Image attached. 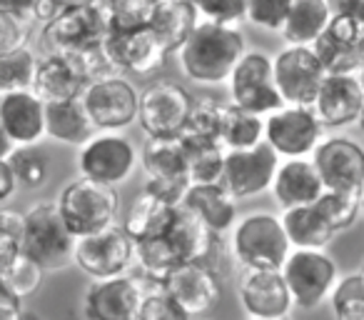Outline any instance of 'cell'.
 Returning <instances> with one entry per match:
<instances>
[{"label":"cell","mask_w":364,"mask_h":320,"mask_svg":"<svg viewBox=\"0 0 364 320\" xmlns=\"http://www.w3.org/2000/svg\"><path fill=\"white\" fill-rule=\"evenodd\" d=\"M215 233L185 205H180L172 223L157 238L135 243V258L147 278L162 283L170 270L193 260H208Z\"/></svg>","instance_id":"1"},{"label":"cell","mask_w":364,"mask_h":320,"mask_svg":"<svg viewBox=\"0 0 364 320\" xmlns=\"http://www.w3.org/2000/svg\"><path fill=\"white\" fill-rule=\"evenodd\" d=\"M182 73L195 83L218 86L232 78L245 56V36L237 26H220L203 21L188 43L180 48Z\"/></svg>","instance_id":"2"},{"label":"cell","mask_w":364,"mask_h":320,"mask_svg":"<svg viewBox=\"0 0 364 320\" xmlns=\"http://www.w3.org/2000/svg\"><path fill=\"white\" fill-rule=\"evenodd\" d=\"M107 33H110V21H107L105 0H95V3L63 6V11L43 28V43L48 53L73 58L102 48Z\"/></svg>","instance_id":"3"},{"label":"cell","mask_w":364,"mask_h":320,"mask_svg":"<svg viewBox=\"0 0 364 320\" xmlns=\"http://www.w3.org/2000/svg\"><path fill=\"white\" fill-rule=\"evenodd\" d=\"M77 238L68 228L58 203H36L26 213L23 255L41 265L46 273L60 270L75 260Z\"/></svg>","instance_id":"4"},{"label":"cell","mask_w":364,"mask_h":320,"mask_svg":"<svg viewBox=\"0 0 364 320\" xmlns=\"http://www.w3.org/2000/svg\"><path fill=\"white\" fill-rule=\"evenodd\" d=\"M232 250L245 270H282L292 253V243L282 218L252 213L235 225Z\"/></svg>","instance_id":"5"},{"label":"cell","mask_w":364,"mask_h":320,"mask_svg":"<svg viewBox=\"0 0 364 320\" xmlns=\"http://www.w3.org/2000/svg\"><path fill=\"white\" fill-rule=\"evenodd\" d=\"M117 205L120 203L115 188L87 180L82 175L68 183L58 198V208L75 238H85L115 225Z\"/></svg>","instance_id":"6"},{"label":"cell","mask_w":364,"mask_h":320,"mask_svg":"<svg viewBox=\"0 0 364 320\" xmlns=\"http://www.w3.org/2000/svg\"><path fill=\"white\" fill-rule=\"evenodd\" d=\"M228 83L235 105L245 108L255 115L267 118L287 105L274 83V58L259 51L245 53Z\"/></svg>","instance_id":"7"},{"label":"cell","mask_w":364,"mask_h":320,"mask_svg":"<svg viewBox=\"0 0 364 320\" xmlns=\"http://www.w3.org/2000/svg\"><path fill=\"white\" fill-rule=\"evenodd\" d=\"M77 168H80L82 178L115 188L135 173L137 150L130 138L120 135V133L100 130L85 145H80Z\"/></svg>","instance_id":"8"},{"label":"cell","mask_w":364,"mask_h":320,"mask_svg":"<svg viewBox=\"0 0 364 320\" xmlns=\"http://www.w3.org/2000/svg\"><path fill=\"white\" fill-rule=\"evenodd\" d=\"M324 123L314 105H284L264 118V140L279 158H307L322 143Z\"/></svg>","instance_id":"9"},{"label":"cell","mask_w":364,"mask_h":320,"mask_svg":"<svg viewBox=\"0 0 364 320\" xmlns=\"http://www.w3.org/2000/svg\"><path fill=\"white\" fill-rule=\"evenodd\" d=\"M195 100L190 93L172 81H157L147 86L140 96V128L150 138L182 135L188 128Z\"/></svg>","instance_id":"10"},{"label":"cell","mask_w":364,"mask_h":320,"mask_svg":"<svg viewBox=\"0 0 364 320\" xmlns=\"http://www.w3.org/2000/svg\"><path fill=\"white\" fill-rule=\"evenodd\" d=\"M82 103L97 130L120 133L140 115V96L132 83L120 76L97 78L87 83V88L82 91Z\"/></svg>","instance_id":"11"},{"label":"cell","mask_w":364,"mask_h":320,"mask_svg":"<svg viewBox=\"0 0 364 320\" xmlns=\"http://www.w3.org/2000/svg\"><path fill=\"white\" fill-rule=\"evenodd\" d=\"M0 128H3V155L18 148L41 143L48 135V103L33 91H11L0 96Z\"/></svg>","instance_id":"12"},{"label":"cell","mask_w":364,"mask_h":320,"mask_svg":"<svg viewBox=\"0 0 364 320\" xmlns=\"http://www.w3.org/2000/svg\"><path fill=\"white\" fill-rule=\"evenodd\" d=\"M282 275L289 285L294 305L302 310L317 308L337 285V265L324 250L294 248L282 265Z\"/></svg>","instance_id":"13"},{"label":"cell","mask_w":364,"mask_h":320,"mask_svg":"<svg viewBox=\"0 0 364 320\" xmlns=\"http://www.w3.org/2000/svg\"><path fill=\"white\" fill-rule=\"evenodd\" d=\"M327 78L312 46H287L274 56V83L287 105H314Z\"/></svg>","instance_id":"14"},{"label":"cell","mask_w":364,"mask_h":320,"mask_svg":"<svg viewBox=\"0 0 364 320\" xmlns=\"http://www.w3.org/2000/svg\"><path fill=\"white\" fill-rule=\"evenodd\" d=\"M135 258V240L125 225H110L100 233L77 238L73 263L95 280L117 278Z\"/></svg>","instance_id":"15"},{"label":"cell","mask_w":364,"mask_h":320,"mask_svg":"<svg viewBox=\"0 0 364 320\" xmlns=\"http://www.w3.org/2000/svg\"><path fill=\"white\" fill-rule=\"evenodd\" d=\"M277 168H279V153L267 140H262L255 148L228 150L223 180L220 183L237 200L255 198V195L272 188Z\"/></svg>","instance_id":"16"},{"label":"cell","mask_w":364,"mask_h":320,"mask_svg":"<svg viewBox=\"0 0 364 320\" xmlns=\"http://www.w3.org/2000/svg\"><path fill=\"white\" fill-rule=\"evenodd\" d=\"M327 190L362 198L364 193V148L352 138H327L312 153Z\"/></svg>","instance_id":"17"},{"label":"cell","mask_w":364,"mask_h":320,"mask_svg":"<svg viewBox=\"0 0 364 320\" xmlns=\"http://www.w3.org/2000/svg\"><path fill=\"white\" fill-rule=\"evenodd\" d=\"M312 48L327 73H359L364 68V21L334 16Z\"/></svg>","instance_id":"18"},{"label":"cell","mask_w":364,"mask_h":320,"mask_svg":"<svg viewBox=\"0 0 364 320\" xmlns=\"http://www.w3.org/2000/svg\"><path fill=\"white\" fill-rule=\"evenodd\" d=\"M162 290L170 298H175L190 315L208 313L223 295V285L208 260H193V263H182L175 270L165 275Z\"/></svg>","instance_id":"19"},{"label":"cell","mask_w":364,"mask_h":320,"mask_svg":"<svg viewBox=\"0 0 364 320\" xmlns=\"http://www.w3.org/2000/svg\"><path fill=\"white\" fill-rule=\"evenodd\" d=\"M105 53L115 71L147 76L162 68L165 58L170 56L152 28L142 31H110L105 38Z\"/></svg>","instance_id":"20"},{"label":"cell","mask_w":364,"mask_h":320,"mask_svg":"<svg viewBox=\"0 0 364 320\" xmlns=\"http://www.w3.org/2000/svg\"><path fill=\"white\" fill-rule=\"evenodd\" d=\"M140 285L132 278L117 275V278L95 280L87 288L82 300L85 320H137L142 308Z\"/></svg>","instance_id":"21"},{"label":"cell","mask_w":364,"mask_h":320,"mask_svg":"<svg viewBox=\"0 0 364 320\" xmlns=\"http://www.w3.org/2000/svg\"><path fill=\"white\" fill-rule=\"evenodd\" d=\"M240 300L250 318H287L294 305L282 270H247L240 280Z\"/></svg>","instance_id":"22"},{"label":"cell","mask_w":364,"mask_h":320,"mask_svg":"<svg viewBox=\"0 0 364 320\" xmlns=\"http://www.w3.org/2000/svg\"><path fill=\"white\" fill-rule=\"evenodd\" d=\"M364 108V86L357 73H327L314 110L324 125L342 128L359 120Z\"/></svg>","instance_id":"23"},{"label":"cell","mask_w":364,"mask_h":320,"mask_svg":"<svg viewBox=\"0 0 364 320\" xmlns=\"http://www.w3.org/2000/svg\"><path fill=\"white\" fill-rule=\"evenodd\" d=\"M324 190H327V185H324L317 163L307 160V158H287V160H282L272 183L274 200L284 210L317 203L324 195Z\"/></svg>","instance_id":"24"},{"label":"cell","mask_w":364,"mask_h":320,"mask_svg":"<svg viewBox=\"0 0 364 320\" xmlns=\"http://www.w3.org/2000/svg\"><path fill=\"white\" fill-rule=\"evenodd\" d=\"M87 88V78L80 73V68L65 56L48 53L41 58L36 73V83L31 91L46 103H65L82 98V91Z\"/></svg>","instance_id":"25"},{"label":"cell","mask_w":364,"mask_h":320,"mask_svg":"<svg viewBox=\"0 0 364 320\" xmlns=\"http://www.w3.org/2000/svg\"><path fill=\"white\" fill-rule=\"evenodd\" d=\"M182 205L193 210L215 235L228 233L237 223V198L223 183L190 185Z\"/></svg>","instance_id":"26"},{"label":"cell","mask_w":364,"mask_h":320,"mask_svg":"<svg viewBox=\"0 0 364 320\" xmlns=\"http://www.w3.org/2000/svg\"><path fill=\"white\" fill-rule=\"evenodd\" d=\"M203 23L193 0H160L152 21V33L160 38L167 53H180V48L188 43L195 28Z\"/></svg>","instance_id":"27"},{"label":"cell","mask_w":364,"mask_h":320,"mask_svg":"<svg viewBox=\"0 0 364 320\" xmlns=\"http://www.w3.org/2000/svg\"><path fill=\"white\" fill-rule=\"evenodd\" d=\"M284 230L289 235L292 248L304 250H324V245L337 235V230L329 225L324 213L317 203L299 205V208H287L282 213Z\"/></svg>","instance_id":"28"},{"label":"cell","mask_w":364,"mask_h":320,"mask_svg":"<svg viewBox=\"0 0 364 320\" xmlns=\"http://www.w3.org/2000/svg\"><path fill=\"white\" fill-rule=\"evenodd\" d=\"M142 168L147 178H180L188 175V143L182 135L150 138L142 148Z\"/></svg>","instance_id":"29"},{"label":"cell","mask_w":364,"mask_h":320,"mask_svg":"<svg viewBox=\"0 0 364 320\" xmlns=\"http://www.w3.org/2000/svg\"><path fill=\"white\" fill-rule=\"evenodd\" d=\"M177 208H180V205H170V203H165V200L150 195L147 190H142V195H137L130 203L125 223L122 225H125V230L132 235L135 243L157 238V235L165 233V228L172 223Z\"/></svg>","instance_id":"30"},{"label":"cell","mask_w":364,"mask_h":320,"mask_svg":"<svg viewBox=\"0 0 364 320\" xmlns=\"http://www.w3.org/2000/svg\"><path fill=\"white\" fill-rule=\"evenodd\" d=\"M332 8L327 0H294L282 38L289 46H314L317 38L332 23Z\"/></svg>","instance_id":"31"},{"label":"cell","mask_w":364,"mask_h":320,"mask_svg":"<svg viewBox=\"0 0 364 320\" xmlns=\"http://www.w3.org/2000/svg\"><path fill=\"white\" fill-rule=\"evenodd\" d=\"M90 115L85 110L82 98L65 103H48V138L68 143V145H85L92 138Z\"/></svg>","instance_id":"32"},{"label":"cell","mask_w":364,"mask_h":320,"mask_svg":"<svg viewBox=\"0 0 364 320\" xmlns=\"http://www.w3.org/2000/svg\"><path fill=\"white\" fill-rule=\"evenodd\" d=\"M264 140V120L262 115L245 110V108L225 105L223 110V128H220V143L228 150H245V148H255L257 143Z\"/></svg>","instance_id":"33"},{"label":"cell","mask_w":364,"mask_h":320,"mask_svg":"<svg viewBox=\"0 0 364 320\" xmlns=\"http://www.w3.org/2000/svg\"><path fill=\"white\" fill-rule=\"evenodd\" d=\"M188 143V175L190 183H220L225 170V155L223 143L220 140H205V138H190L182 135Z\"/></svg>","instance_id":"34"},{"label":"cell","mask_w":364,"mask_h":320,"mask_svg":"<svg viewBox=\"0 0 364 320\" xmlns=\"http://www.w3.org/2000/svg\"><path fill=\"white\" fill-rule=\"evenodd\" d=\"M38 58L31 48H21L13 53H0V91H31L36 83Z\"/></svg>","instance_id":"35"},{"label":"cell","mask_w":364,"mask_h":320,"mask_svg":"<svg viewBox=\"0 0 364 320\" xmlns=\"http://www.w3.org/2000/svg\"><path fill=\"white\" fill-rule=\"evenodd\" d=\"M160 0H105L110 31H142L150 28Z\"/></svg>","instance_id":"36"},{"label":"cell","mask_w":364,"mask_h":320,"mask_svg":"<svg viewBox=\"0 0 364 320\" xmlns=\"http://www.w3.org/2000/svg\"><path fill=\"white\" fill-rule=\"evenodd\" d=\"M317 205L337 233L352 228L357 223L359 213H362V198L347 193H334V190H324V195L317 200Z\"/></svg>","instance_id":"37"},{"label":"cell","mask_w":364,"mask_h":320,"mask_svg":"<svg viewBox=\"0 0 364 320\" xmlns=\"http://www.w3.org/2000/svg\"><path fill=\"white\" fill-rule=\"evenodd\" d=\"M26 235V213L3 208L0 213V270L13 265L23 255Z\"/></svg>","instance_id":"38"},{"label":"cell","mask_w":364,"mask_h":320,"mask_svg":"<svg viewBox=\"0 0 364 320\" xmlns=\"http://www.w3.org/2000/svg\"><path fill=\"white\" fill-rule=\"evenodd\" d=\"M8 160H11L13 170H16L21 188L36 190V188H43V185H46L48 168H50V165H48V155L33 150V145L18 148L13 155H8Z\"/></svg>","instance_id":"39"},{"label":"cell","mask_w":364,"mask_h":320,"mask_svg":"<svg viewBox=\"0 0 364 320\" xmlns=\"http://www.w3.org/2000/svg\"><path fill=\"white\" fill-rule=\"evenodd\" d=\"M43 273H46V270H43L41 265L33 263L26 255H21L13 265L0 270V285L11 288L13 293L21 295V298H28V295H33L41 288Z\"/></svg>","instance_id":"40"},{"label":"cell","mask_w":364,"mask_h":320,"mask_svg":"<svg viewBox=\"0 0 364 320\" xmlns=\"http://www.w3.org/2000/svg\"><path fill=\"white\" fill-rule=\"evenodd\" d=\"M223 110H225V105H220V103H215V100H195L188 128H185L182 135L205 138V140H220Z\"/></svg>","instance_id":"41"},{"label":"cell","mask_w":364,"mask_h":320,"mask_svg":"<svg viewBox=\"0 0 364 320\" xmlns=\"http://www.w3.org/2000/svg\"><path fill=\"white\" fill-rule=\"evenodd\" d=\"M292 6H294V0H250L247 21L257 28H264V31L282 33Z\"/></svg>","instance_id":"42"},{"label":"cell","mask_w":364,"mask_h":320,"mask_svg":"<svg viewBox=\"0 0 364 320\" xmlns=\"http://www.w3.org/2000/svg\"><path fill=\"white\" fill-rule=\"evenodd\" d=\"M33 18L21 13L0 11V53H13L28 48L33 36Z\"/></svg>","instance_id":"43"},{"label":"cell","mask_w":364,"mask_h":320,"mask_svg":"<svg viewBox=\"0 0 364 320\" xmlns=\"http://www.w3.org/2000/svg\"><path fill=\"white\" fill-rule=\"evenodd\" d=\"M200 18L208 23H220V26H235L242 18H247L250 0H193Z\"/></svg>","instance_id":"44"},{"label":"cell","mask_w":364,"mask_h":320,"mask_svg":"<svg viewBox=\"0 0 364 320\" xmlns=\"http://www.w3.org/2000/svg\"><path fill=\"white\" fill-rule=\"evenodd\" d=\"M137 320H193V315L175 298H170L165 290H160V293L145 295Z\"/></svg>","instance_id":"45"},{"label":"cell","mask_w":364,"mask_h":320,"mask_svg":"<svg viewBox=\"0 0 364 320\" xmlns=\"http://www.w3.org/2000/svg\"><path fill=\"white\" fill-rule=\"evenodd\" d=\"M190 185H193L190 180H180V178H147L145 190L170 205H182Z\"/></svg>","instance_id":"46"},{"label":"cell","mask_w":364,"mask_h":320,"mask_svg":"<svg viewBox=\"0 0 364 320\" xmlns=\"http://www.w3.org/2000/svg\"><path fill=\"white\" fill-rule=\"evenodd\" d=\"M3 288V293H0V320H23L26 318V313H23L21 308V295H16L11 288H6V285H0Z\"/></svg>","instance_id":"47"},{"label":"cell","mask_w":364,"mask_h":320,"mask_svg":"<svg viewBox=\"0 0 364 320\" xmlns=\"http://www.w3.org/2000/svg\"><path fill=\"white\" fill-rule=\"evenodd\" d=\"M18 188H21V183H18V175H16V170H13L11 160H8V158H0V200H3V203L11 200Z\"/></svg>","instance_id":"48"},{"label":"cell","mask_w":364,"mask_h":320,"mask_svg":"<svg viewBox=\"0 0 364 320\" xmlns=\"http://www.w3.org/2000/svg\"><path fill=\"white\" fill-rule=\"evenodd\" d=\"M332 313L334 320H364V295L342 300V303H332Z\"/></svg>","instance_id":"49"},{"label":"cell","mask_w":364,"mask_h":320,"mask_svg":"<svg viewBox=\"0 0 364 320\" xmlns=\"http://www.w3.org/2000/svg\"><path fill=\"white\" fill-rule=\"evenodd\" d=\"M332 16H352L364 21V0H327Z\"/></svg>","instance_id":"50"},{"label":"cell","mask_w":364,"mask_h":320,"mask_svg":"<svg viewBox=\"0 0 364 320\" xmlns=\"http://www.w3.org/2000/svg\"><path fill=\"white\" fill-rule=\"evenodd\" d=\"M63 11V3L60 0H38V6L33 8V21L36 23H50L58 13Z\"/></svg>","instance_id":"51"},{"label":"cell","mask_w":364,"mask_h":320,"mask_svg":"<svg viewBox=\"0 0 364 320\" xmlns=\"http://www.w3.org/2000/svg\"><path fill=\"white\" fill-rule=\"evenodd\" d=\"M38 6V0H0V11L8 13H21V16L33 18V8Z\"/></svg>","instance_id":"52"},{"label":"cell","mask_w":364,"mask_h":320,"mask_svg":"<svg viewBox=\"0 0 364 320\" xmlns=\"http://www.w3.org/2000/svg\"><path fill=\"white\" fill-rule=\"evenodd\" d=\"M63 6H77V3H95V0H60Z\"/></svg>","instance_id":"53"},{"label":"cell","mask_w":364,"mask_h":320,"mask_svg":"<svg viewBox=\"0 0 364 320\" xmlns=\"http://www.w3.org/2000/svg\"><path fill=\"white\" fill-rule=\"evenodd\" d=\"M357 123H359V130L364 133V108H362V113H359V120Z\"/></svg>","instance_id":"54"},{"label":"cell","mask_w":364,"mask_h":320,"mask_svg":"<svg viewBox=\"0 0 364 320\" xmlns=\"http://www.w3.org/2000/svg\"><path fill=\"white\" fill-rule=\"evenodd\" d=\"M252 320H287V318H252Z\"/></svg>","instance_id":"55"},{"label":"cell","mask_w":364,"mask_h":320,"mask_svg":"<svg viewBox=\"0 0 364 320\" xmlns=\"http://www.w3.org/2000/svg\"><path fill=\"white\" fill-rule=\"evenodd\" d=\"M357 76H359V81H362V86H364V68H362V71L357 73Z\"/></svg>","instance_id":"56"},{"label":"cell","mask_w":364,"mask_h":320,"mask_svg":"<svg viewBox=\"0 0 364 320\" xmlns=\"http://www.w3.org/2000/svg\"><path fill=\"white\" fill-rule=\"evenodd\" d=\"M362 215H364V193H362Z\"/></svg>","instance_id":"57"},{"label":"cell","mask_w":364,"mask_h":320,"mask_svg":"<svg viewBox=\"0 0 364 320\" xmlns=\"http://www.w3.org/2000/svg\"><path fill=\"white\" fill-rule=\"evenodd\" d=\"M359 273H362V278H364V265H362V270H359Z\"/></svg>","instance_id":"58"}]
</instances>
